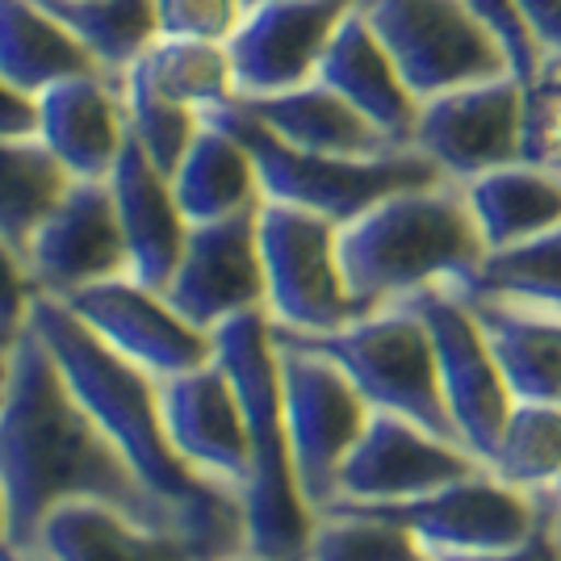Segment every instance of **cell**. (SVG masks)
Listing matches in <instances>:
<instances>
[{"instance_id": "7bdbcfd3", "label": "cell", "mask_w": 561, "mask_h": 561, "mask_svg": "<svg viewBox=\"0 0 561 561\" xmlns=\"http://www.w3.org/2000/svg\"><path fill=\"white\" fill-rule=\"evenodd\" d=\"M0 561H22L9 545V533H4V507H0Z\"/></svg>"}, {"instance_id": "277c9868", "label": "cell", "mask_w": 561, "mask_h": 561, "mask_svg": "<svg viewBox=\"0 0 561 561\" xmlns=\"http://www.w3.org/2000/svg\"><path fill=\"white\" fill-rule=\"evenodd\" d=\"M210 335L214 356L227 365L239 402H243V423H248L252 469L239 491L243 524H248V553L264 561H306L314 512L306 507L302 491H298L294 453H289V436H285L268 310L234 314Z\"/></svg>"}, {"instance_id": "d6986e66", "label": "cell", "mask_w": 561, "mask_h": 561, "mask_svg": "<svg viewBox=\"0 0 561 561\" xmlns=\"http://www.w3.org/2000/svg\"><path fill=\"white\" fill-rule=\"evenodd\" d=\"M38 142L71 181H105L130 139L122 80L110 71H80L34 96Z\"/></svg>"}, {"instance_id": "44dd1931", "label": "cell", "mask_w": 561, "mask_h": 561, "mask_svg": "<svg viewBox=\"0 0 561 561\" xmlns=\"http://www.w3.org/2000/svg\"><path fill=\"white\" fill-rule=\"evenodd\" d=\"M314 80H323L348 105H356L394 147H411L420 96L407 89L402 71L394 68L390 50L381 47V38H377V30L365 18L360 0L340 22V30L331 34Z\"/></svg>"}, {"instance_id": "7dc6e473", "label": "cell", "mask_w": 561, "mask_h": 561, "mask_svg": "<svg viewBox=\"0 0 561 561\" xmlns=\"http://www.w3.org/2000/svg\"><path fill=\"white\" fill-rule=\"evenodd\" d=\"M248 4H260V0H243V9H248Z\"/></svg>"}, {"instance_id": "d6a6232c", "label": "cell", "mask_w": 561, "mask_h": 561, "mask_svg": "<svg viewBox=\"0 0 561 561\" xmlns=\"http://www.w3.org/2000/svg\"><path fill=\"white\" fill-rule=\"evenodd\" d=\"M486 469L528 494L553 486L561 478V402H515Z\"/></svg>"}, {"instance_id": "e575fe53", "label": "cell", "mask_w": 561, "mask_h": 561, "mask_svg": "<svg viewBox=\"0 0 561 561\" xmlns=\"http://www.w3.org/2000/svg\"><path fill=\"white\" fill-rule=\"evenodd\" d=\"M156 38L227 43L243 18V0H151Z\"/></svg>"}, {"instance_id": "7c38bea8", "label": "cell", "mask_w": 561, "mask_h": 561, "mask_svg": "<svg viewBox=\"0 0 561 561\" xmlns=\"http://www.w3.org/2000/svg\"><path fill=\"white\" fill-rule=\"evenodd\" d=\"M71 314L93 331L105 348L151 377H172L214 360V335L193 328L160 289L142 285L130 273L84 285L59 298Z\"/></svg>"}, {"instance_id": "4dcf8cb0", "label": "cell", "mask_w": 561, "mask_h": 561, "mask_svg": "<svg viewBox=\"0 0 561 561\" xmlns=\"http://www.w3.org/2000/svg\"><path fill=\"white\" fill-rule=\"evenodd\" d=\"M68 185L64 164L38 139H0V239L25 248Z\"/></svg>"}, {"instance_id": "ac0fdd59", "label": "cell", "mask_w": 561, "mask_h": 561, "mask_svg": "<svg viewBox=\"0 0 561 561\" xmlns=\"http://www.w3.org/2000/svg\"><path fill=\"white\" fill-rule=\"evenodd\" d=\"M22 256L34 277V289L50 298H68L84 285L130 273L110 185L71 181L59 206L25 239Z\"/></svg>"}, {"instance_id": "d590c367", "label": "cell", "mask_w": 561, "mask_h": 561, "mask_svg": "<svg viewBox=\"0 0 561 561\" xmlns=\"http://www.w3.org/2000/svg\"><path fill=\"white\" fill-rule=\"evenodd\" d=\"M519 164H533L553 172L561 181V84L545 80L528 84L524 96V142H519Z\"/></svg>"}, {"instance_id": "4fadbf2b", "label": "cell", "mask_w": 561, "mask_h": 561, "mask_svg": "<svg viewBox=\"0 0 561 561\" xmlns=\"http://www.w3.org/2000/svg\"><path fill=\"white\" fill-rule=\"evenodd\" d=\"M365 512L394 519L427 545V553H478V549H512L537 533V494L499 482L491 469H478L461 482L402 503H356Z\"/></svg>"}, {"instance_id": "8fae6325", "label": "cell", "mask_w": 561, "mask_h": 561, "mask_svg": "<svg viewBox=\"0 0 561 561\" xmlns=\"http://www.w3.org/2000/svg\"><path fill=\"white\" fill-rule=\"evenodd\" d=\"M398 302L415 306L432 331L440 390H445L448 415L457 423V436H461L466 453H473L482 466H491L515 398L499 374V365H494L491 344L478 328L473 310L445 285L415 289L411 298H398Z\"/></svg>"}, {"instance_id": "ab89813d", "label": "cell", "mask_w": 561, "mask_h": 561, "mask_svg": "<svg viewBox=\"0 0 561 561\" xmlns=\"http://www.w3.org/2000/svg\"><path fill=\"white\" fill-rule=\"evenodd\" d=\"M0 139H38V101L0 76Z\"/></svg>"}, {"instance_id": "ba28073f", "label": "cell", "mask_w": 561, "mask_h": 561, "mask_svg": "<svg viewBox=\"0 0 561 561\" xmlns=\"http://www.w3.org/2000/svg\"><path fill=\"white\" fill-rule=\"evenodd\" d=\"M256 231L264 260V310L277 328L323 335L360 314L340 273V227L331 218L280 202H260Z\"/></svg>"}, {"instance_id": "5b68a950", "label": "cell", "mask_w": 561, "mask_h": 561, "mask_svg": "<svg viewBox=\"0 0 561 561\" xmlns=\"http://www.w3.org/2000/svg\"><path fill=\"white\" fill-rule=\"evenodd\" d=\"M202 117H210V122L227 126L231 135L243 139V147L256 160L264 202L323 214L335 227L352 222L356 214H365L374 202L390 197L398 188L445 181V172L432 164L427 156H420L415 147L390 151V156H374V160H344V156H319V151L289 147L273 130H264L239 101L206 110Z\"/></svg>"}, {"instance_id": "52a82bcc", "label": "cell", "mask_w": 561, "mask_h": 561, "mask_svg": "<svg viewBox=\"0 0 561 561\" xmlns=\"http://www.w3.org/2000/svg\"><path fill=\"white\" fill-rule=\"evenodd\" d=\"M273 348H277L280 415H285V436L294 453L298 491L310 512H323L335 499V478L348 448L360 440L369 423V402L335 360L306 348L285 328H273Z\"/></svg>"}, {"instance_id": "74e56055", "label": "cell", "mask_w": 561, "mask_h": 561, "mask_svg": "<svg viewBox=\"0 0 561 561\" xmlns=\"http://www.w3.org/2000/svg\"><path fill=\"white\" fill-rule=\"evenodd\" d=\"M38 298L34 277L25 268V256L18 243L0 239V340H18L30 323V306Z\"/></svg>"}, {"instance_id": "8992f818", "label": "cell", "mask_w": 561, "mask_h": 561, "mask_svg": "<svg viewBox=\"0 0 561 561\" xmlns=\"http://www.w3.org/2000/svg\"><path fill=\"white\" fill-rule=\"evenodd\" d=\"M298 340L335 360L360 390V398L369 402V411L402 415V420L420 423L423 432H432L436 440L466 448L457 436V423L448 415L445 390H440L432 331L415 306L390 302L369 314H356L344 328L323 331V335H298Z\"/></svg>"}, {"instance_id": "83f0119b", "label": "cell", "mask_w": 561, "mask_h": 561, "mask_svg": "<svg viewBox=\"0 0 561 561\" xmlns=\"http://www.w3.org/2000/svg\"><path fill=\"white\" fill-rule=\"evenodd\" d=\"M445 289L466 298H491V302L561 314V222L533 239L486 252L469 277L453 280Z\"/></svg>"}, {"instance_id": "6da1fadb", "label": "cell", "mask_w": 561, "mask_h": 561, "mask_svg": "<svg viewBox=\"0 0 561 561\" xmlns=\"http://www.w3.org/2000/svg\"><path fill=\"white\" fill-rule=\"evenodd\" d=\"M64 503H105L142 528L185 540L206 561L185 515L135 478L25 323L0 381V507L18 558H30L43 519Z\"/></svg>"}, {"instance_id": "7a4b0ae2", "label": "cell", "mask_w": 561, "mask_h": 561, "mask_svg": "<svg viewBox=\"0 0 561 561\" xmlns=\"http://www.w3.org/2000/svg\"><path fill=\"white\" fill-rule=\"evenodd\" d=\"M30 328L47 344L71 394L80 398V407L101 423V432L114 440L122 461L135 469V478L156 499H164L172 512L185 515L206 561L243 553L248 549L243 503H239V494L197 478L176 457L164 432V415H160L156 377L122 360L114 348H105L93 331L50 294L34 298Z\"/></svg>"}, {"instance_id": "f35d334b", "label": "cell", "mask_w": 561, "mask_h": 561, "mask_svg": "<svg viewBox=\"0 0 561 561\" xmlns=\"http://www.w3.org/2000/svg\"><path fill=\"white\" fill-rule=\"evenodd\" d=\"M432 561H561V540L553 533L545 507H540L537 533L524 540V545H512V549H478V553H432Z\"/></svg>"}, {"instance_id": "ee69618b", "label": "cell", "mask_w": 561, "mask_h": 561, "mask_svg": "<svg viewBox=\"0 0 561 561\" xmlns=\"http://www.w3.org/2000/svg\"><path fill=\"white\" fill-rule=\"evenodd\" d=\"M540 76H545V80H558V84H561V59H545Z\"/></svg>"}, {"instance_id": "2e32d148", "label": "cell", "mask_w": 561, "mask_h": 561, "mask_svg": "<svg viewBox=\"0 0 561 561\" xmlns=\"http://www.w3.org/2000/svg\"><path fill=\"white\" fill-rule=\"evenodd\" d=\"M156 394H160V415L176 457L210 486H222L231 494L243 491L252 453H248L243 402L227 365L214 356L185 374L156 377Z\"/></svg>"}, {"instance_id": "1f68e13d", "label": "cell", "mask_w": 561, "mask_h": 561, "mask_svg": "<svg viewBox=\"0 0 561 561\" xmlns=\"http://www.w3.org/2000/svg\"><path fill=\"white\" fill-rule=\"evenodd\" d=\"M306 561H432V553L394 519H381L356 503H328L314 512Z\"/></svg>"}, {"instance_id": "7402d4cb", "label": "cell", "mask_w": 561, "mask_h": 561, "mask_svg": "<svg viewBox=\"0 0 561 561\" xmlns=\"http://www.w3.org/2000/svg\"><path fill=\"white\" fill-rule=\"evenodd\" d=\"M239 105L256 117L264 130H273L277 139L302 147V151L344 156V160H374V156L407 151V147H394L369 117L356 105H348L335 89H328L323 80H310V84L273 96H252Z\"/></svg>"}, {"instance_id": "bcb514c9", "label": "cell", "mask_w": 561, "mask_h": 561, "mask_svg": "<svg viewBox=\"0 0 561 561\" xmlns=\"http://www.w3.org/2000/svg\"><path fill=\"white\" fill-rule=\"evenodd\" d=\"M218 561H264V558H256V553L243 549V553H231V558H218Z\"/></svg>"}, {"instance_id": "ffe728a7", "label": "cell", "mask_w": 561, "mask_h": 561, "mask_svg": "<svg viewBox=\"0 0 561 561\" xmlns=\"http://www.w3.org/2000/svg\"><path fill=\"white\" fill-rule=\"evenodd\" d=\"M105 185H110L117 227L126 239L130 277L151 285V289H164L188 239V218L176 206L168 172H160L147 160L139 142L126 139L114 172L105 176Z\"/></svg>"}, {"instance_id": "f546056e", "label": "cell", "mask_w": 561, "mask_h": 561, "mask_svg": "<svg viewBox=\"0 0 561 561\" xmlns=\"http://www.w3.org/2000/svg\"><path fill=\"white\" fill-rule=\"evenodd\" d=\"M43 4L76 34V43L93 55L96 68L117 80L156 38L151 0H43Z\"/></svg>"}, {"instance_id": "9a60e30c", "label": "cell", "mask_w": 561, "mask_h": 561, "mask_svg": "<svg viewBox=\"0 0 561 561\" xmlns=\"http://www.w3.org/2000/svg\"><path fill=\"white\" fill-rule=\"evenodd\" d=\"M256 210L218 222H193L185 252L160 289L193 328L214 331L234 314L264 310V260H260Z\"/></svg>"}, {"instance_id": "cb8c5ba5", "label": "cell", "mask_w": 561, "mask_h": 561, "mask_svg": "<svg viewBox=\"0 0 561 561\" xmlns=\"http://www.w3.org/2000/svg\"><path fill=\"white\" fill-rule=\"evenodd\" d=\"M515 402H561V314L466 298Z\"/></svg>"}, {"instance_id": "836d02e7", "label": "cell", "mask_w": 561, "mask_h": 561, "mask_svg": "<svg viewBox=\"0 0 561 561\" xmlns=\"http://www.w3.org/2000/svg\"><path fill=\"white\" fill-rule=\"evenodd\" d=\"M122 96H126V122H130V139L147 151V160L160 172H176V164L185 160L188 142L197 139L206 117L197 110H188L181 101L142 89L135 80H122Z\"/></svg>"}, {"instance_id": "f6af8a7d", "label": "cell", "mask_w": 561, "mask_h": 561, "mask_svg": "<svg viewBox=\"0 0 561 561\" xmlns=\"http://www.w3.org/2000/svg\"><path fill=\"white\" fill-rule=\"evenodd\" d=\"M9 348H13V340H0V381H4V365H9Z\"/></svg>"}, {"instance_id": "5bb4252c", "label": "cell", "mask_w": 561, "mask_h": 561, "mask_svg": "<svg viewBox=\"0 0 561 561\" xmlns=\"http://www.w3.org/2000/svg\"><path fill=\"white\" fill-rule=\"evenodd\" d=\"M356 0H260L248 4L227 38L234 71V101L273 96L310 84L323 64L331 34Z\"/></svg>"}, {"instance_id": "b9f144b4", "label": "cell", "mask_w": 561, "mask_h": 561, "mask_svg": "<svg viewBox=\"0 0 561 561\" xmlns=\"http://www.w3.org/2000/svg\"><path fill=\"white\" fill-rule=\"evenodd\" d=\"M533 494H537V503L545 507V515H549L553 533L561 537V478L553 482V486H545V491H533Z\"/></svg>"}, {"instance_id": "4316f807", "label": "cell", "mask_w": 561, "mask_h": 561, "mask_svg": "<svg viewBox=\"0 0 561 561\" xmlns=\"http://www.w3.org/2000/svg\"><path fill=\"white\" fill-rule=\"evenodd\" d=\"M466 202L486 252L549 231L561 222V181L533 164L491 168L466 181Z\"/></svg>"}, {"instance_id": "d4e9b609", "label": "cell", "mask_w": 561, "mask_h": 561, "mask_svg": "<svg viewBox=\"0 0 561 561\" xmlns=\"http://www.w3.org/2000/svg\"><path fill=\"white\" fill-rule=\"evenodd\" d=\"M168 181H172L176 206L188 218V227L256 210L264 202L252 151L243 147L239 135H231L227 126H218L210 117L202 122L197 139L188 142L185 160L176 164Z\"/></svg>"}, {"instance_id": "e0dca14e", "label": "cell", "mask_w": 561, "mask_h": 561, "mask_svg": "<svg viewBox=\"0 0 561 561\" xmlns=\"http://www.w3.org/2000/svg\"><path fill=\"white\" fill-rule=\"evenodd\" d=\"M478 469L482 461L473 453L436 440L420 423L390 411H369L360 440L340 466L331 503H402L461 482Z\"/></svg>"}, {"instance_id": "9c48e42d", "label": "cell", "mask_w": 561, "mask_h": 561, "mask_svg": "<svg viewBox=\"0 0 561 561\" xmlns=\"http://www.w3.org/2000/svg\"><path fill=\"white\" fill-rule=\"evenodd\" d=\"M360 9L420 101L512 71L503 43L466 0H360Z\"/></svg>"}, {"instance_id": "3957f363", "label": "cell", "mask_w": 561, "mask_h": 561, "mask_svg": "<svg viewBox=\"0 0 561 561\" xmlns=\"http://www.w3.org/2000/svg\"><path fill=\"white\" fill-rule=\"evenodd\" d=\"M340 273L360 314L411 298L427 285H453L486 256L466 188L457 181L398 188L335 231Z\"/></svg>"}, {"instance_id": "f1b7e54d", "label": "cell", "mask_w": 561, "mask_h": 561, "mask_svg": "<svg viewBox=\"0 0 561 561\" xmlns=\"http://www.w3.org/2000/svg\"><path fill=\"white\" fill-rule=\"evenodd\" d=\"M122 80H135L151 93L181 101L188 110L206 114L234 101V71L227 43H202V38H151Z\"/></svg>"}, {"instance_id": "484cf974", "label": "cell", "mask_w": 561, "mask_h": 561, "mask_svg": "<svg viewBox=\"0 0 561 561\" xmlns=\"http://www.w3.org/2000/svg\"><path fill=\"white\" fill-rule=\"evenodd\" d=\"M80 71L101 68L43 0H0V76L4 80L38 96L43 89Z\"/></svg>"}, {"instance_id": "603a6c76", "label": "cell", "mask_w": 561, "mask_h": 561, "mask_svg": "<svg viewBox=\"0 0 561 561\" xmlns=\"http://www.w3.org/2000/svg\"><path fill=\"white\" fill-rule=\"evenodd\" d=\"M25 561H202L185 540L142 528L105 503H64L43 519Z\"/></svg>"}, {"instance_id": "60d3db41", "label": "cell", "mask_w": 561, "mask_h": 561, "mask_svg": "<svg viewBox=\"0 0 561 561\" xmlns=\"http://www.w3.org/2000/svg\"><path fill=\"white\" fill-rule=\"evenodd\" d=\"M515 13L528 25L540 55L561 59V0H515Z\"/></svg>"}, {"instance_id": "30bf717a", "label": "cell", "mask_w": 561, "mask_h": 561, "mask_svg": "<svg viewBox=\"0 0 561 561\" xmlns=\"http://www.w3.org/2000/svg\"><path fill=\"white\" fill-rule=\"evenodd\" d=\"M524 96L528 84L515 71H499L461 89L420 101L411 147L445 172V181L466 185L491 168L519 164L524 142Z\"/></svg>"}, {"instance_id": "8d00e7d4", "label": "cell", "mask_w": 561, "mask_h": 561, "mask_svg": "<svg viewBox=\"0 0 561 561\" xmlns=\"http://www.w3.org/2000/svg\"><path fill=\"white\" fill-rule=\"evenodd\" d=\"M469 9L486 22L494 38L503 43L507 50V59H512V71L524 80V84H537L540 80V68H545V55L537 50L533 43V34H528V25L519 22V13H515V0H466Z\"/></svg>"}, {"instance_id": "c3c4849f", "label": "cell", "mask_w": 561, "mask_h": 561, "mask_svg": "<svg viewBox=\"0 0 561 561\" xmlns=\"http://www.w3.org/2000/svg\"><path fill=\"white\" fill-rule=\"evenodd\" d=\"M558 540H561V537H558Z\"/></svg>"}]
</instances>
